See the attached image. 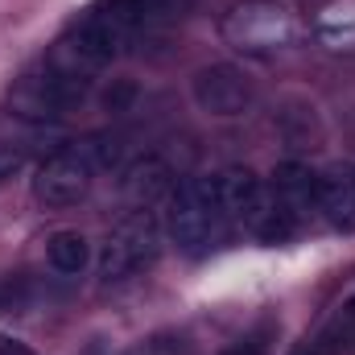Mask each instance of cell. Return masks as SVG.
I'll return each instance as SVG.
<instances>
[{"label": "cell", "instance_id": "cell-7", "mask_svg": "<svg viewBox=\"0 0 355 355\" xmlns=\"http://www.w3.org/2000/svg\"><path fill=\"white\" fill-rule=\"evenodd\" d=\"M91 95L87 79H79L75 71H46L37 75L29 87L21 91V103H29L25 116H67L71 107H79Z\"/></svg>", "mask_w": 355, "mask_h": 355}, {"label": "cell", "instance_id": "cell-5", "mask_svg": "<svg viewBox=\"0 0 355 355\" xmlns=\"http://www.w3.org/2000/svg\"><path fill=\"white\" fill-rule=\"evenodd\" d=\"M91 170L87 157L79 149H62L54 157H46L37 166V178H33V198L42 207H75L83 194L91 190Z\"/></svg>", "mask_w": 355, "mask_h": 355}, {"label": "cell", "instance_id": "cell-12", "mask_svg": "<svg viewBox=\"0 0 355 355\" xmlns=\"http://www.w3.org/2000/svg\"><path fill=\"white\" fill-rule=\"evenodd\" d=\"M46 261H50L54 272H62V277H79L91 261V248L79 232H54L46 240Z\"/></svg>", "mask_w": 355, "mask_h": 355}, {"label": "cell", "instance_id": "cell-9", "mask_svg": "<svg viewBox=\"0 0 355 355\" xmlns=\"http://www.w3.org/2000/svg\"><path fill=\"white\" fill-rule=\"evenodd\" d=\"M318 207L335 232H355V166L339 162L318 178Z\"/></svg>", "mask_w": 355, "mask_h": 355}, {"label": "cell", "instance_id": "cell-3", "mask_svg": "<svg viewBox=\"0 0 355 355\" xmlns=\"http://www.w3.org/2000/svg\"><path fill=\"white\" fill-rule=\"evenodd\" d=\"M223 37L244 54L268 58L293 42V17L272 0H244L223 17Z\"/></svg>", "mask_w": 355, "mask_h": 355}, {"label": "cell", "instance_id": "cell-10", "mask_svg": "<svg viewBox=\"0 0 355 355\" xmlns=\"http://www.w3.org/2000/svg\"><path fill=\"white\" fill-rule=\"evenodd\" d=\"M170 182H174V174H170V166L162 162V157H137L124 174H120V198L124 202H132L137 211H145L149 202H157L166 190H170Z\"/></svg>", "mask_w": 355, "mask_h": 355}, {"label": "cell", "instance_id": "cell-15", "mask_svg": "<svg viewBox=\"0 0 355 355\" xmlns=\"http://www.w3.org/2000/svg\"><path fill=\"white\" fill-rule=\"evenodd\" d=\"M137 83H128V79H116L112 87L103 91V107L112 112V116H120V112H132V103H137Z\"/></svg>", "mask_w": 355, "mask_h": 355}, {"label": "cell", "instance_id": "cell-16", "mask_svg": "<svg viewBox=\"0 0 355 355\" xmlns=\"http://www.w3.org/2000/svg\"><path fill=\"white\" fill-rule=\"evenodd\" d=\"M21 170H25V145L0 141V186H4L8 178H17Z\"/></svg>", "mask_w": 355, "mask_h": 355}, {"label": "cell", "instance_id": "cell-14", "mask_svg": "<svg viewBox=\"0 0 355 355\" xmlns=\"http://www.w3.org/2000/svg\"><path fill=\"white\" fill-rule=\"evenodd\" d=\"M79 153L87 157L91 170H116L124 149H120V141H116V137H91L87 145H79Z\"/></svg>", "mask_w": 355, "mask_h": 355}, {"label": "cell", "instance_id": "cell-13", "mask_svg": "<svg viewBox=\"0 0 355 355\" xmlns=\"http://www.w3.org/2000/svg\"><path fill=\"white\" fill-rule=\"evenodd\" d=\"M297 227H302V219H297L272 190H265V207H261V215H257V223H252L257 240H265V244H285Z\"/></svg>", "mask_w": 355, "mask_h": 355}, {"label": "cell", "instance_id": "cell-18", "mask_svg": "<svg viewBox=\"0 0 355 355\" xmlns=\"http://www.w3.org/2000/svg\"><path fill=\"white\" fill-rule=\"evenodd\" d=\"M17 302H21V293H17V285H12V281H4V285H0V310H12Z\"/></svg>", "mask_w": 355, "mask_h": 355}, {"label": "cell", "instance_id": "cell-1", "mask_svg": "<svg viewBox=\"0 0 355 355\" xmlns=\"http://www.w3.org/2000/svg\"><path fill=\"white\" fill-rule=\"evenodd\" d=\"M227 227V215L219 207V190H215V178L198 174L186 178L174 194V207H170V236L186 257H198L207 252Z\"/></svg>", "mask_w": 355, "mask_h": 355}, {"label": "cell", "instance_id": "cell-8", "mask_svg": "<svg viewBox=\"0 0 355 355\" xmlns=\"http://www.w3.org/2000/svg\"><path fill=\"white\" fill-rule=\"evenodd\" d=\"M215 190H219V207H223L227 219H236L244 227L257 223V215L265 207V186H261V178L252 174V170L227 166L223 174H215Z\"/></svg>", "mask_w": 355, "mask_h": 355}, {"label": "cell", "instance_id": "cell-11", "mask_svg": "<svg viewBox=\"0 0 355 355\" xmlns=\"http://www.w3.org/2000/svg\"><path fill=\"white\" fill-rule=\"evenodd\" d=\"M272 194L302 219L310 211V202H318V174L306 162H285L272 174Z\"/></svg>", "mask_w": 355, "mask_h": 355}, {"label": "cell", "instance_id": "cell-2", "mask_svg": "<svg viewBox=\"0 0 355 355\" xmlns=\"http://www.w3.org/2000/svg\"><path fill=\"white\" fill-rule=\"evenodd\" d=\"M162 257V223L153 211H132L128 219L116 223L99 252V277L103 281H128L141 268H149Z\"/></svg>", "mask_w": 355, "mask_h": 355}, {"label": "cell", "instance_id": "cell-4", "mask_svg": "<svg viewBox=\"0 0 355 355\" xmlns=\"http://www.w3.org/2000/svg\"><path fill=\"white\" fill-rule=\"evenodd\" d=\"M190 99L211 120H236L252 107V83L232 62H211L190 79Z\"/></svg>", "mask_w": 355, "mask_h": 355}, {"label": "cell", "instance_id": "cell-6", "mask_svg": "<svg viewBox=\"0 0 355 355\" xmlns=\"http://www.w3.org/2000/svg\"><path fill=\"white\" fill-rule=\"evenodd\" d=\"M124 42H128V33L116 25V17H112L107 8L87 12V17L71 29V37H67L71 54H75L79 62H87V67H107V62H116V58L124 54Z\"/></svg>", "mask_w": 355, "mask_h": 355}, {"label": "cell", "instance_id": "cell-17", "mask_svg": "<svg viewBox=\"0 0 355 355\" xmlns=\"http://www.w3.org/2000/svg\"><path fill=\"white\" fill-rule=\"evenodd\" d=\"M0 355H37L29 343H21V339H12V335H0Z\"/></svg>", "mask_w": 355, "mask_h": 355}]
</instances>
